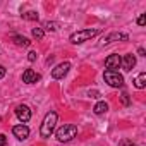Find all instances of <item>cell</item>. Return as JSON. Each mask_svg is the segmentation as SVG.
Listing matches in <instances>:
<instances>
[{
	"label": "cell",
	"instance_id": "cell-1",
	"mask_svg": "<svg viewBox=\"0 0 146 146\" xmlns=\"http://www.w3.org/2000/svg\"><path fill=\"white\" fill-rule=\"evenodd\" d=\"M57 119H58L57 112H48V113L45 115V119H43V122H41V127H40V134H41V137H50V136L53 134V131H55V124H57Z\"/></svg>",
	"mask_w": 146,
	"mask_h": 146
},
{
	"label": "cell",
	"instance_id": "cell-2",
	"mask_svg": "<svg viewBox=\"0 0 146 146\" xmlns=\"http://www.w3.org/2000/svg\"><path fill=\"white\" fill-rule=\"evenodd\" d=\"M100 33V29H81V31H76V33H72L70 35V43H74V45H79V43H84L91 38H95L96 35Z\"/></svg>",
	"mask_w": 146,
	"mask_h": 146
},
{
	"label": "cell",
	"instance_id": "cell-3",
	"mask_svg": "<svg viewBox=\"0 0 146 146\" xmlns=\"http://www.w3.org/2000/svg\"><path fill=\"white\" fill-rule=\"evenodd\" d=\"M78 134V127L74 124H64L58 131H57V139L60 143H67L70 139H74Z\"/></svg>",
	"mask_w": 146,
	"mask_h": 146
},
{
	"label": "cell",
	"instance_id": "cell-4",
	"mask_svg": "<svg viewBox=\"0 0 146 146\" xmlns=\"http://www.w3.org/2000/svg\"><path fill=\"white\" fill-rule=\"evenodd\" d=\"M103 79L112 88H122L124 86V78H122V74H119V70H105Z\"/></svg>",
	"mask_w": 146,
	"mask_h": 146
},
{
	"label": "cell",
	"instance_id": "cell-5",
	"mask_svg": "<svg viewBox=\"0 0 146 146\" xmlns=\"http://www.w3.org/2000/svg\"><path fill=\"white\" fill-rule=\"evenodd\" d=\"M16 115H17V119H19L23 124H26V122H29V119H31V110H29L28 105H17V107H16Z\"/></svg>",
	"mask_w": 146,
	"mask_h": 146
},
{
	"label": "cell",
	"instance_id": "cell-6",
	"mask_svg": "<svg viewBox=\"0 0 146 146\" xmlns=\"http://www.w3.org/2000/svg\"><path fill=\"white\" fill-rule=\"evenodd\" d=\"M69 69H70V64L69 62H62V64H58L53 70H52V78L53 79H62L67 72H69Z\"/></svg>",
	"mask_w": 146,
	"mask_h": 146
},
{
	"label": "cell",
	"instance_id": "cell-7",
	"mask_svg": "<svg viewBox=\"0 0 146 146\" xmlns=\"http://www.w3.org/2000/svg\"><path fill=\"white\" fill-rule=\"evenodd\" d=\"M120 55H117V53H113V55H108L107 58H105V67H107V70H117L119 67H120Z\"/></svg>",
	"mask_w": 146,
	"mask_h": 146
},
{
	"label": "cell",
	"instance_id": "cell-8",
	"mask_svg": "<svg viewBox=\"0 0 146 146\" xmlns=\"http://www.w3.org/2000/svg\"><path fill=\"white\" fill-rule=\"evenodd\" d=\"M41 79V76L38 74V72H35L33 69H26L24 72H23V81L26 83V84H33V83H38Z\"/></svg>",
	"mask_w": 146,
	"mask_h": 146
},
{
	"label": "cell",
	"instance_id": "cell-9",
	"mask_svg": "<svg viewBox=\"0 0 146 146\" xmlns=\"http://www.w3.org/2000/svg\"><path fill=\"white\" fill-rule=\"evenodd\" d=\"M120 65H122V69H124L125 72L132 70V67L136 65V57H134L132 53H127V55H124V57L120 58Z\"/></svg>",
	"mask_w": 146,
	"mask_h": 146
},
{
	"label": "cell",
	"instance_id": "cell-10",
	"mask_svg": "<svg viewBox=\"0 0 146 146\" xmlns=\"http://www.w3.org/2000/svg\"><path fill=\"white\" fill-rule=\"evenodd\" d=\"M127 40H129V36L125 33H110L103 38V45H108L112 41H127Z\"/></svg>",
	"mask_w": 146,
	"mask_h": 146
},
{
	"label": "cell",
	"instance_id": "cell-11",
	"mask_svg": "<svg viewBox=\"0 0 146 146\" xmlns=\"http://www.w3.org/2000/svg\"><path fill=\"white\" fill-rule=\"evenodd\" d=\"M12 132H14V136L17 137V139H26L28 136H29V127L28 125H24V124H19V125H14L12 127Z\"/></svg>",
	"mask_w": 146,
	"mask_h": 146
},
{
	"label": "cell",
	"instance_id": "cell-12",
	"mask_svg": "<svg viewBox=\"0 0 146 146\" xmlns=\"http://www.w3.org/2000/svg\"><path fill=\"white\" fill-rule=\"evenodd\" d=\"M107 110H108V103L107 102H98L95 105V108H93V112L96 115H103V113H107Z\"/></svg>",
	"mask_w": 146,
	"mask_h": 146
},
{
	"label": "cell",
	"instance_id": "cell-13",
	"mask_svg": "<svg viewBox=\"0 0 146 146\" xmlns=\"http://www.w3.org/2000/svg\"><path fill=\"white\" fill-rule=\"evenodd\" d=\"M12 40H14V43H16L17 46H24V48H26V46H29V45H31V41H29L26 36H19V35H16Z\"/></svg>",
	"mask_w": 146,
	"mask_h": 146
},
{
	"label": "cell",
	"instance_id": "cell-14",
	"mask_svg": "<svg viewBox=\"0 0 146 146\" xmlns=\"http://www.w3.org/2000/svg\"><path fill=\"white\" fill-rule=\"evenodd\" d=\"M134 86H136L137 90H143V88L146 86V74H144V72H141V74L134 79Z\"/></svg>",
	"mask_w": 146,
	"mask_h": 146
},
{
	"label": "cell",
	"instance_id": "cell-15",
	"mask_svg": "<svg viewBox=\"0 0 146 146\" xmlns=\"http://www.w3.org/2000/svg\"><path fill=\"white\" fill-rule=\"evenodd\" d=\"M43 28H45V29H48V31H57V29H58V23L45 21V23H43Z\"/></svg>",
	"mask_w": 146,
	"mask_h": 146
},
{
	"label": "cell",
	"instance_id": "cell-16",
	"mask_svg": "<svg viewBox=\"0 0 146 146\" xmlns=\"http://www.w3.org/2000/svg\"><path fill=\"white\" fill-rule=\"evenodd\" d=\"M31 35H33V38H35V40H41V38L45 36V31H43L41 28H33Z\"/></svg>",
	"mask_w": 146,
	"mask_h": 146
},
{
	"label": "cell",
	"instance_id": "cell-17",
	"mask_svg": "<svg viewBox=\"0 0 146 146\" xmlns=\"http://www.w3.org/2000/svg\"><path fill=\"white\" fill-rule=\"evenodd\" d=\"M23 17H24V19H28V21H38V14H36L35 11H29V12L23 14Z\"/></svg>",
	"mask_w": 146,
	"mask_h": 146
},
{
	"label": "cell",
	"instance_id": "cell-18",
	"mask_svg": "<svg viewBox=\"0 0 146 146\" xmlns=\"http://www.w3.org/2000/svg\"><path fill=\"white\" fill-rule=\"evenodd\" d=\"M120 98H122V103H124L125 107H129V105H131V98H129V95H127L125 91H124V93L120 95Z\"/></svg>",
	"mask_w": 146,
	"mask_h": 146
},
{
	"label": "cell",
	"instance_id": "cell-19",
	"mask_svg": "<svg viewBox=\"0 0 146 146\" xmlns=\"http://www.w3.org/2000/svg\"><path fill=\"white\" fill-rule=\"evenodd\" d=\"M36 58H38V53H36V52H29V53H28V60H29V62H35Z\"/></svg>",
	"mask_w": 146,
	"mask_h": 146
},
{
	"label": "cell",
	"instance_id": "cell-20",
	"mask_svg": "<svg viewBox=\"0 0 146 146\" xmlns=\"http://www.w3.org/2000/svg\"><path fill=\"white\" fill-rule=\"evenodd\" d=\"M119 146H137L136 143H132V141H129V139H124V141H120V144Z\"/></svg>",
	"mask_w": 146,
	"mask_h": 146
},
{
	"label": "cell",
	"instance_id": "cell-21",
	"mask_svg": "<svg viewBox=\"0 0 146 146\" xmlns=\"http://www.w3.org/2000/svg\"><path fill=\"white\" fill-rule=\"evenodd\" d=\"M0 146H7V136L0 134Z\"/></svg>",
	"mask_w": 146,
	"mask_h": 146
},
{
	"label": "cell",
	"instance_id": "cell-22",
	"mask_svg": "<svg viewBox=\"0 0 146 146\" xmlns=\"http://www.w3.org/2000/svg\"><path fill=\"white\" fill-rule=\"evenodd\" d=\"M137 24H139V26H144V24H146V17H144V16H139V17H137Z\"/></svg>",
	"mask_w": 146,
	"mask_h": 146
},
{
	"label": "cell",
	"instance_id": "cell-23",
	"mask_svg": "<svg viewBox=\"0 0 146 146\" xmlns=\"http://www.w3.org/2000/svg\"><path fill=\"white\" fill-rule=\"evenodd\" d=\"M5 74H7L5 67H4V65H0V79H2V78H5Z\"/></svg>",
	"mask_w": 146,
	"mask_h": 146
},
{
	"label": "cell",
	"instance_id": "cell-24",
	"mask_svg": "<svg viewBox=\"0 0 146 146\" xmlns=\"http://www.w3.org/2000/svg\"><path fill=\"white\" fill-rule=\"evenodd\" d=\"M137 53H139L141 57H144V55H146V50H144L143 46H139V48H137Z\"/></svg>",
	"mask_w": 146,
	"mask_h": 146
}]
</instances>
